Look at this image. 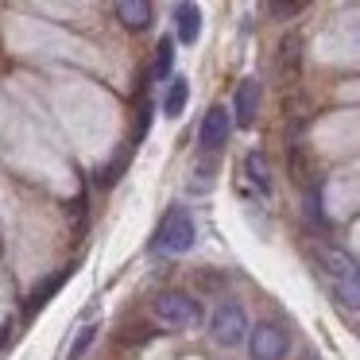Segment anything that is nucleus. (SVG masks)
<instances>
[{"mask_svg": "<svg viewBox=\"0 0 360 360\" xmlns=\"http://www.w3.org/2000/svg\"><path fill=\"white\" fill-rule=\"evenodd\" d=\"M194 217H190L186 205H171V210L163 213V221H159L155 236H151V252L155 256H182V252L194 248Z\"/></svg>", "mask_w": 360, "mask_h": 360, "instance_id": "f257e3e1", "label": "nucleus"}, {"mask_svg": "<svg viewBox=\"0 0 360 360\" xmlns=\"http://www.w3.org/2000/svg\"><path fill=\"white\" fill-rule=\"evenodd\" d=\"M151 310H155V318L171 329H194L198 321H202L198 298L182 295V290H163V295H155V306H151Z\"/></svg>", "mask_w": 360, "mask_h": 360, "instance_id": "f03ea898", "label": "nucleus"}, {"mask_svg": "<svg viewBox=\"0 0 360 360\" xmlns=\"http://www.w3.org/2000/svg\"><path fill=\"white\" fill-rule=\"evenodd\" d=\"M210 333H213V341H217V345H225V349H236V345H240L244 337L252 333L244 306L233 302V298H229V302H221L217 310H213V318H210Z\"/></svg>", "mask_w": 360, "mask_h": 360, "instance_id": "7ed1b4c3", "label": "nucleus"}, {"mask_svg": "<svg viewBox=\"0 0 360 360\" xmlns=\"http://www.w3.org/2000/svg\"><path fill=\"white\" fill-rule=\"evenodd\" d=\"M287 349H290V337H287V329L275 326V321H259V326L248 333L252 360H283Z\"/></svg>", "mask_w": 360, "mask_h": 360, "instance_id": "20e7f679", "label": "nucleus"}, {"mask_svg": "<svg viewBox=\"0 0 360 360\" xmlns=\"http://www.w3.org/2000/svg\"><path fill=\"white\" fill-rule=\"evenodd\" d=\"M229 132H233V117H229V109H225V105H213V109L202 117V128H198V143H202L205 151H217L221 143L229 140Z\"/></svg>", "mask_w": 360, "mask_h": 360, "instance_id": "39448f33", "label": "nucleus"}, {"mask_svg": "<svg viewBox=\"0 0 360 360\" xmlns=\"http://www.w3.org/2000/svg\"><path fill=\"white\" fill-rule=\"evenodd\" d=\"M314 256H318L321 271H326L333 283H341V279H349V275H356V271H360V267H356V259H352L349 252L329 248V244H318V248H314Z\"/></svg>", "mask_w": 360, "mask_h": 360, "instance_id": "423d86ee", "label": "nucleus"}, {"mask_svg": "<svg viewBox=\"0 0 360 360\" xmlns=\"http://www.w3.org/2000/svg\"><path fill=\"white\" fill-rule=\"evenodd\" d=\"M233 112H236V124H240V128L256 124V112H259V82L256 78H244L240 82L236 101H233Z\"/></svg>", "mask_w": 360, "mask_h": 360, "instance_id": "0eeeda50", "label": "nucleus"}, {"mask_svg": "<svg viewBox=\"0 0 360 360\" xmlns=\"http://www.w3.org/2000/svg\"><path fill=\"white\" fill-rule=\"evenodd\" d=\"M174 27H179V39L186 43H198V35H202V8L198 4H190V0H182V4H174Z\"/></svg>", "mask_w": 360, "mask_h": 360, "instance_id": "6e6552de", "label": "nucleus"}, {"mask_svg": "<svg viewBox=\"0 0 360 360\" xmlns=\"http://www.w3.org/2000/svg\"><path fill=\"white\" fill-rule=\"evenodd\" d=\"M298 66H302V39H298V35H287V39L279 43L275 70H279L283 82H295V78H298Z\"/></svg>", "mask_w": 360, "mask_h": 360, "instance_id": "1a4fd4ad", "label": "nucleus"}, {"mask_svg": "<svg viewBox=\"0 0 360 360\" xmlns=\"http://www.w3.org/2000/svg\"><path fill=\"white\" fill-rule=\"evenodd\" d=\"M112 12H117V20L128 32H143V27L151 24V16H155V8H151L148 0H120Z\"/></svg>", "mask_w": 360, "mask_h": 360, "instance_id": "9d476101", "label": "nucleus"}, {"mask_svg": "<svg viewBox=\"0 0 360 360\" xmlns=\"http://www.w3.org/2000/svg\"><path fill=\"white\" fill-rule=\"evenodd\" d=\"M244 171H248V182L259 194H271V171H267V159L259 155V151H248V155H244Z\"/></svg>", "mask_w": 360, "mask_h": 360, "instance_id": "9b49d317", "label": "nucleus"}, {"mask_svg": "<svg viewBox=\"0 0 360 360\" xmlns=\"http://www.w3.org/2000/svg\"><path fill=\"white\" fill-rule=\"evenodd\" d=\"M333 298L349 314H360V271L349 275V279H341V283H333Z\"/></svg>", "mask_w": 360, "mask_h": 360, "instance_id": "f8f14e48", "label": "nucleus"}, {"mask_svg": "<svg viewBox=\"0 0 360 360\" xmlns=\"http://www.w3.org/2000/svg\"><path fill=\"white\" fill-rule=\"evenodd\" d=\"M186 101H190V86H186V78H174V82H171V89H167L163 112H167V117H182Z\"/></svg>", "mask_w": 360, "mask_h": 360, "instance_id": "ddd939ff", "label": "nucleus"}, {"mask_svg": "<svg viewBox=\"0 0 360 360\" xmlns=\"http://www.w3.org/2000/svg\"><path fill=\"white\" fill-rule=\"evenodd\" d=\"M171 66H174V39H159V47H155V63H151V78H167L171 74Z\"/></svg>", "mask_w": 360, "mask_h": 360, "instance_id": "4468645a", "label": "nucleus"}, {"mask_svg": "<svg viewBox=\"0 0 360 360\" xmlns=\"http://www.w3.org/2000/svg\"><path fill=\"white\" fill-rule=\"evenodd\" d=\"M94 341H97V326H82L78 337H74V345H70V352H66V360H82Z\"/></svg>", "mask_w": 360, "mask_h": 360, "instance_id": "2eb2a0df", "label": "nucleus"}, {"mask_svg": "<svg viewBox=\"0 0 360 360\" xmlns=\"http://www.w3.org/2000/svg\"><path fill=\"white\" fill-rule=\"evenodd\" d=\"M271 16H298V12H302V4H271Z\"/></svg>", "mask_w": 360, "mask_h": 360, "instance_id": "dca6fc26", "label": "nucleus"}]
</instances>
